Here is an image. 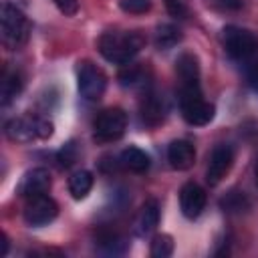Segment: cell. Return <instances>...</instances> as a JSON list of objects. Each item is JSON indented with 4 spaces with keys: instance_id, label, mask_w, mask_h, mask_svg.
<instances>
[{
    "instance_id": "obj_15",
    "label": "cell",
    "mask_w": 258,
    "mask_h": 258,
    "mask_svg": "<svg viewBox=\"0 0 258 258\" xmlns=\"http://www.w3.org/2000/svg\"><path fill=\"white\" fill-rule=\"evenodd\" d=\"M157 224H159V204H157V200L151 198L139 210V216H137V222H135L137 234L147 236L157 228Z\"/></svg>"
},
{
    "instance_id": "obj_24",
    "label": "cell",
    "mask_w": 258,
    "mask_h": 258,
    "mask_svg": "<svg viewBox=\"0 0 258 258\" xmlns=\"http://www.w3.org/2000/svg\"><path fill=\"white\" fill-rule=\"evenodd\" d=\"M206 4L218 12H238L244 6V0H206Z\"/></svg>"
},
{
    "instance_id": "obj_29",
    "label": "cell",
    "mask_w": 258,
    "mask_h": 258,
    "mask_svg": "<svg viewBox=\"0 0 258 258\" xmlns=\"http://www.w3.org/2000/svg\"><path fill=\"white\" fill-rule=\"evenodd\" d=\"M167 6H169V12L175 14V16L185 14V8H183V4L179 0H167Z\"/></svg>"
},
{
    "instance_id": "obj_8",
    "label": "cell",
    "mask_w": 258,
    "mask_h": 258,
    "mask_svg": "<svg viewBox=\"0 0 258 258\" xmlns=\"http://www.w3.org/2000/svg\"><path fill=\"white\" fill-rule=\"evenodd\" d=\"M56 214H58V206L46 194L30 198L24 206V222L32 228H42V226L50 224L56 218Z\"/></svg>"
},
{
    "instance_id": "obj_12",
    "label": "cell",
    "mask_w": 258,
    "mask_h": 258,
    "mask_svg": "<svg viewBox=\"0 0 258 258\" xmlns=\"http://www.w3.org/2000/svg\"><path fill=\"white\" fill-rule=\"evenodd\" d=\"M167 161L173 169L177 171H183V169H189L196 161V149L189 141L185 139H175L169 143L167 147Z\"/></svg>"
},
{
    "instance_id": "obj_16",
    "label": "cell",
    "mask_w": 258,
    "mask_h": 258,
    "mask_svg": "<svg viewBox=\"0 0 258 258\" xmlns=\"http://www.w3.org/2000/svg\"><path fill=\"white\" fill-rule=\"evenodd\" d=\"M24 87V81H22V75L18 71H12V73H4L2 77V87H0V99H2V105H10L22 91Z\"/></svg>"
},
{
    "instance_id": "obj_7",
    "label": "cell",
    "mask_w": 258,
    "mask_h": 258,
    "mask_svg": "<svg viewBox=\"0 0 258 258\" xmlns=\"http://www.w3.org/2000/svg\"><path fill=\"white\" fill-rule=\"evenodd\" d=\"M127 129V115L119 107L105 109L95 119V137L99 141H117Z\"/></svg>"
},
{
    "instance_id": "obj_17",
    "label": "cell",
    "mask_w": 258,
    "mask_h": 258,
    "mask_svg": "<svg viewBox=\"0 0 258 258\" xmlns=\"http://www.w3.org/2000/svg\"><path fill=\"white\" fill-rule=\"evenodd\" d=\"M93 187V173L87 169H79L69 179V191L75 200H85Z\"/></svg>"
},
{
    "instance_id": "obj_25",
    "label": "cell",
    "mask_w": 258,
    "mask_h": 258,
    "mask_svg": "<svg viewBox=\"0 0 258 258\" xmlns=\"http://www.w3.org/2000/svg\"><path fill=\"white\" fill-rule=\"evenodd\" d=\"M77 155H79V151H77V145L71 141V143H67L60 151H58V163L62 165V167H69V165H73L75 161H77Z\"/></svg>"
},
{
    "instance_id": "obj_18",
    "label": "cell",
    "mask_w": 258,
    "mask_h": 258,
    "mask_svg": "<svg viewBox=\"0 0 258 258\" xmlns=\"http://www.w3.org/2000/svg\"><path fill=\"white\" fill-rule=\"evenodd\" d=\"M181 42V30L175 24H159L155 28V46L159 50H169Z\"/></svg>"
},
{
    "instance_id": "obj_9",
    "label": "cell",
    "mask_w": 258,
    "mask_h": 258,
    "mask_svg": "<svg viewBox=\"0 0 258 258\" xmlns=\"http://www.w3.org/2000/svg\"><path fill=\"white\" fill-rule=\"evenodd\" d=\"M232 163H234V151H232V147L226 145V143H218L212 149V153H210V161H208V169H206L208 183L210 185H218L226 177V173L230 171Z\"/></svg>"
},
{
    "instance_id": "obj_13",
    "label": "cell",
    "mask_w": 258,
    "mask_h": 258,
    "mask_svg": "<svg viewBox=\"0 0 258 258\" xmlns=\"http://www.w3.org/2000/svg\"><path fill=\"white\" fill-rule=\"evenodd\" d=\"M175 73L179 77V89L200 87V64L198 58L189 52H183L175 60Z\"/></svg>"
},
{
    "instance_id": "obj_11",
    "label": "cell",
    "mask_w": 258,
    "mask_h": 258,
    "mask_svg": "<svg viewBox=\"0 0 258 258\" xmlns=\"http://www.w3.org/2000/svg\"><path fill=\"white\" fill-rule=\"evenodd\" d=\"M50 183H52V179H50L48 169H44V167H34V169H30V171L24 173V177H22V181H20V185H18V191H20V196H24L26 200H30V198L48 194Z\"/></svg>"
},
{
    "instance_id": "obj_19",
    "label": "cell",
    "mask_w": 258,
    "mask_h": 258,
    "mask_svg": "<svg viewBox=\"0 0 258 258\" xmlns=\"http://www.w3.org/2000/svg\"><path fill=\"white\" fill-rule=\"evenodd\" d=\"M141 117L147 125H157L163 119V103L155 95H147L141 103Z\"/></svg>"
},
{
    "instance_id": "obj_28",
    "label": "cell",
    "mask_w": 258,
    "mask_h": 258,
    "mask_svg": "<svg viewBox=\"0 0 258 258\" xmlns=\"http://www.w3.org/2000/svg\"><path fill=\"white\" fill-rule=\"evenodd\" d=\"M246 79H248L250 87L254 91H258V60H254V62H250L246 67Z\"/></svg>"
},
{
    "instance_id": "obj_6",
    "label": "cell",
    "mask_w": 258,
    "mask_h": 258,
    "mask_svg": "<svg viewBox=\"0 0 258 258\" xmlns=\"http://www.w3.org/2000/svg\"><path fill=\"white\" fill-rule=\"evenodd\" d=\"M77 87L85 101L95 103L103 97L107 89V77L97 64H93L91 60H83L79 67V75H77Z\"/></svg>"
},
{
    "instance_id": "obj_30",
    "label": "cell",
    "mask_w": 258,
    "mask_h": 258,
    "mask_svg": "<svg viewBox=\"0 0 258 258\" xmlns=\"http://www.w3.org/2000/svg\"><path fill=\"white\" fill-rule=\"evenodd\" d=\"M256 183H258V165H256Z\"/></svg>"
},
{
    "instance_id": "obj_1",
    "label": "cell",
    "mask_w": 258,
    "mask_h": 258,
    "mask_svg": "<svg viewBox=\"0 0 258 258\" xmlns=\"http://www.w3.org/2000/svg\"><path fill=\"white\" fill-rule=\"evenodd\" d=\"M145 38L139 32H105L99 38V52L105 60L113 64H129L135 54L143 48Z\"/></svg>"
},
{
    "instance_id": "obj_14",
    "label": "cell",
    "mask_w": 258,
    "mask_h": 258,
    "mask_svg": "<svg viewBox=\"0 0 258 258\" xmlns=\"http://www.w3.org/2000/svg\"><path fill=\"white\" fill-rule=\"evenodd\" d=\"M119 163H121L125 169L133 171V173H145V171L149 169V165H151V159H149V155H147L143 149H139V147H135V145H129V147H125V149L121 151Z\"/></svg>"
},
{
    "instance_id": "obj_4",
    "label": "cell",
    "mask_w": 258,
    "mask_h": 258,
    "mask_svg": "<svg viewBox=\"0 0 258 258\" xmlns=\"http://www.w3.org/2000/svg\"><path fill=\"white\" fill-rule=\"evenodd\" d=\"M52 123L46 117L40 115H24V117H14L6 123V135L12 141L18 143H28L34 139H48L52 135Z\"/></svg>"
},
{
    "instance_id": "obj_20",
    "label": "cell",
    "mask_w": 258,
    "mask_h": 258,
    "mask_svg": "<svg viewBox=\"0 0 258 258\" xmlns=\"http://www.w3.org/2000/svg\"><path fill=\"white\" fill-rule=\"evenodd\" d=\"M171 252H173V238L169 234H157L151 240L149 254L153 258H167V256H171Z\"/></svg>"
},
{
    "instance_id": "obj_5",
    "label": "cell",
    "mask_w": 258,
    "mask_h": 258,
    "mask_svg": "<svg viewBox=\"0 0 258 258\" xmlns=\"http://www.w3.org/2000/svg\"><path fill=\"white\" fill-rule=\"evenodd\" d=\"M222 44H224L226 52L236 60H248L258 48L256 36L250 30H246L242 26H234V24H230L222 30Z\"/></svg>"
},
{
    "instance_id": "obj_3",
    "label": "cell",
    "mask_w": 258,
    "mask_h": 258,
    "mask_svg": "<svg viewBox=\"0 0 258 258\" xmlns=\"http://www.w3.org/2000/svg\"><path fill=\"white\" fill-rule=\"evenodd\" d=\"M179 109H181V117L185 119V123L196 125V127L208 125L216 115L214 105L204 99L200 87L179 89Z\"/></svg>"
},
{
    "instance_id": "obj_23",
    "label": "cell",
    "mask_w": 258,
    "mask_h": 258,
    "mask_svg": "<svg viewBox=\"0 0 258 258\" xmlns=\"http://www.w3.org/2000/svg\"><path fill=\"white\" fill-rule=\"evenodd\" d=\"M141 77H143V73H141V69H137L135 64H125V69L119 73V81H121V85L123 87H133V85H137L139 81H141Z\"/></svg>"
},
{
    "instance_id": "obj_27",
    "label": "cell",
    "mask_w": 258,
    "mask_h": 258,
    "mask_svg": "<svg viewBox=\"0 0 258 258\" xmlns=\"http://www.w3.org/2000/svg\"><path fill=\"white\" fill-rule=\"evenodd\" d=\"M52 2L64 16H75L79 10V0H52Z\"/></svg>"
},
{
    "instance_id": "obj_22",
    "label": "cell",
    "mask_w": 258,
    "mask_h": 258,
    "mask_svg": "<svg viewBox=\"0 0 258 258\" xmlns=\"http://www.w3.org/2000/svg\"><path fill=\"white\" fill-rule=\"evenodd\" d=\"M99 244L103 246V250L107 254H121L125 250V242L117 236V234H105L99 238Z\"/></svg>"
},
{
    "instance_id": "obj_26",
    "label": "cell",
    "mask_w": 258,
    "mask_h": 258,
    "mask_svg": "<svg viewBox=\"0 0 258 258\" xmlns=\"http://www.w3.org/2000/svg\"><path fill=\"white\" fill-rule=\"evenodd\" d=\"M121 8L129 14H143L151 8L149 0H121Z\"/></svg>"
},
{
    "instance_id": "obj_21",
    "label": "cell",
    "mask_w": 258,
    "mask_h": 258,
    "mask_svg": "<svg viewBox=\"0 0 258 258\" xmlns=\"http://www.w3.org/2000/svg\"><path fill=\"white\" fill-rule=\"evenodd\" d=\"M222 208H224V212H242L248 208V200L242 191H230L222 200Z\"/></svg>"
},
{
    "instance_id": "obj_2",
    "label": "cell",
    "mask_w": 258,
    "mask_h": 258,
    "mask_svg": "<svg viewBox=\"0 0 258 258\" xmlns=\"http://www.w3.org/2000/svg\"><path fill=\"white\" fill-rule=\"evenodd\" d=\"M0 20H2V44L8 50H16L24 46L30 36V22L24 16V12L14 4L4 2Z\"/></svg>"
},
{
    "instance_id": "obj_10",
    "label": "cell",
    "mask_w": 258,
    "mask_h": 258,
    "mask_svg": "<svg viewBox=\"0 0 258 258\" xmlns=\"http://www.w3.org/2000/svg\"><path fill=\"white\" fill-rule=\"evenodd\" d=\"M179 208L187 220H196L206 208V191L196 181H187L179 189Z\"/></svg>"
}]
</instances>
